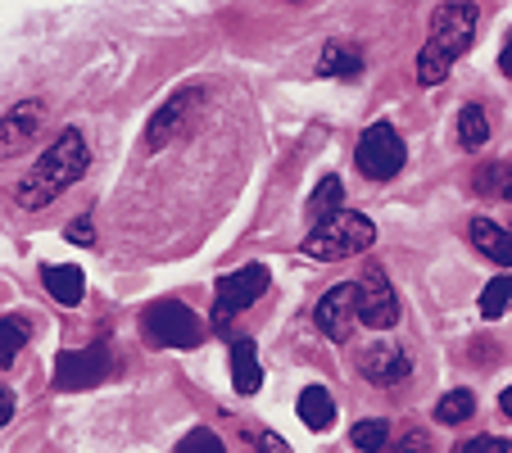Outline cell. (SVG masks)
<instances>
[{"instance_id":"6","label":"cell","mask_w":512,"mask_h":453,"mask_svg":"<svg viewBox=\"0 0 512 453\" xmlns=\"http://www.w3.org/2000/svg\"><path fill=\"white\" fill-rule=\"evenodd\" d=\"M408 150L404 141H399V132L390 123H372L368 132L358 136V150H354V164L363 177H372V182H390V177L404 168Z\"/></svg>"},{"instance_id":"2","label":"cell","mask_w":512,"mask_h":453,"mask_svg":"<svg viewBox=\"0 0 512 453\" xmlns=\"http://www.w3.org/2000/svg\"><path fill=\"white\" fill-rule=\"evenodd\" d=\"M476 19H481L476 5H435L431 10V37H426V46L417 50V82H422V87L445 82L449 68L472 50Z\"/></svg>"},{"instance_id":"16","label":"cell","mask_w":512,"mask_h":453,"mask_svg":"<svg viewBox=\"0 0 512 453\" xmlns=\"http://www.w3.org/2000/svg\"><path fill=\"white\" fill-rule=\"evenodd\" d=\"M295 408H300V417H304L309 431H327V426L336 422V399H331L322 386H304V395H300Z\"/></svg>"},{"instance_id":"7","label":"cell","mask_w":512,"mask_h":453,"mask_svg":"<svg viewBox=\"0 0 512 453\" xmlns=\"http://www.w3.org/2000/svg\"><path fill=\"white\" fill-rule=\"evenodd\" d=\"M358 322L372 331H390L399 322V295L377 263H372V268L363 272V281H358Z\"/></svg>"},{"instance_id":"19","label":"cell","mask_w":512,"mask_h":453,"mask_svg":"<svg viewBox=\"0 0 512 453\" xmlns=\"http://www.w3.org/2000/svg\"><path fill=\"white\" fill-rule=\"evenodd\" d=\"M458 141H463L467 150H481V145L490 141V118H485L481 105H463V114H458Z\"/></svg>"},{"instance_id":"8","label":"cell","mask_w":512,"mask_h":453,"mask_svg":"<svg viewBox=\"0 0 512 453\" xmlns=\"http://www.w3.org/2000/svg\"><path fill=\"white\" fill-rule=\"evenodd\" d=\"M109 376V349L91 345V349H68L55 358V386L59 390H87L100 386Z\"/></svg>"},{"instance_id":"10","label":"cell","mask_w":512,"mask_h":453,"mask_svg":"<svg viewBox=\"0 0 512 453\" xmlns=\"http://www.w3.org/2000/svg\"><path fill=\"white\" fill-rule=\"evenodd\" d=\"M195 100H200V91H191V87L177 91V96L150 118V127H145V150H159V145L173 141V136L182 132V123H186V114H191Z\"/></svg>"},{"instance_id":"5","label":"cell","mask_w":512,"mask_h":453,"mask_svg":"<svg viewBox=\"0 0 512 453\" xmlns=\"http://www.w3.org/2000/svg\"><path fill=\"white\" fill-rule=\"evenodd\" d=\"M145 327V340L150 345H168V349H195L204 340V327L200 318H195L186 304H177V299H159V304H150L141 318Z\"/></svg>"},{"instance_id":"12","label":"cell","mask_w":512,"mask_h":453,"mask_svg":"<svg viewBox=\"0 0 512 453\" xmlns=\"http://www.w3.org/2000/svg\"><path fill=\"white\" fill-rule=\"evenodd\" d=\"M41 281H46L50 299H59L64 309L82 304V295H87V277H82L78 263H46V268H41Z\"/></svg>"},{"instance_id":"21","label":"cell","mask_w":512,"mask_h":453,"mask_svg":"<svg viewBox=\"0 0 512 453\" xmlns=\"http://www.w3.org/2000/svg\"><path fill=\"white\" fill-rule=\"evenodd\" d=\"M349 440H354V449H363V453H381L390 444V422L386 417H363V422L349 431Z\"/></svg>"},{"instance_id":"24","label":"cell","mask_w":512,"mask_h":453,"mask_svg":"<svg viewBox=\"0 0 512 453\" xmlns=\"http://www.w3.org/2000/svg\"><path fill=\"white\" fill-rule=\"evenodd\" d=\"M508 186H512V177H508V168H503V164H490V168H481V173H476V191L508 195Z\"/></svg>"},{"instance_id":"31","label":"cell","mask_w":512,"mask_h":453,"mask_svg":"<svg viewBox=\"0 0 512 453\" xmlns=\"http://www.w3.org/2000/svg\"><path fill=\"white\" fill-rule=\"evenodd\" d=\"M499 68L512 78V32H508V41H503V50H499Z\"/></svg>"},{"instance_id":"32","label":"cell","mask_w":512,"mask_h":453,"mask_svg":"<svg viewBox=\"0 0 512 453\" xmlns=\"http://www.w3.org/2000/svg\"><path fill=\"white\" fill-rule=\"evenodd\" d=\"M499 408H503V413H508V417H512V386H508V390H503V399H499Z\"/></svg>"},{"instance_id":"15","label":"cell","mask_w":512,"mask_h":453,"mask_svg":"<svg viewBox=\"0 0 512 453\" xmlns=\"http://www.w3.org/2000/svg\"><path fill=\"white\" fill-rule=\"evenodd\" d=\"M37 123H41V105H37V100H23V105H14V114L5 118V155L23 150V145H28V136L37 132Z\"/></svg>"},{"instance_id":"27","label":"cell","mask_w":512,"mask_h":453,"mask_svg":"<svg viewBox=\"0 0 512 453\" xmlns=\"http://www.w3.org/2000/svg\"><path fill=\"white\" fill-rule=\"evenodd\" d=\"M390 453H431V440H426V431H404Z\"/></svg>"},{"instance_id":"28","label":"cell","mask_w":512,"mask_h":453,"mask_svg":"<svg viewBox=\"0 0 512 453\" xmlns=\"http://www.w3.org/2000/svg\"><path fill=\"white\" fill-rule=\"evenodd\" d=\"M458 453H508V444H503L499 435H481V440H467Z\"/></svg>"},{"instance_id":"29","label":"cell","mask_w":512,"mask_h":453,"mask_svg":"<svg viewBox=\"0 0 512 453\" xmlns=\"http://www.w3.org/2000/svg\"><path fill=\"white\" fill-rule=\"evenodd\" d=\"M68 241H73V245H91V241H96V227H91V222H68Z\"/></svg>"},{"instance_id":"30","label":"cell","mask_w":512,"mask_h":453,"mask_svg":"<svg viewBox=\"0 0 512 453\" xmlns=\"http://www.w3.org/2000/svg\"><path fill=\"white\" fill-rule=\"evenodd\" d=\"M10 417H14V395L10 390H0V426L10 422Z\"/></svg>"},{"instance_id":"14","label":"cell","mask_w":512,"mask_h":453,"mask_svg":"<svg viewBox=\"0 0 512 453\" xmlns=\"http://www.w3.org/2000/svg\"><path fill=\"white\" fill-rule=\"evenodd\" d=\"M232 381H236V395H254L263 381V367H259V345L254 340H232Z\"/></svg>"},{"instance_id":"9","label":"cell","mask_w":512,"mask_h":453,"mask_svg":"<svg viewBox=\"0 0 512 453\" xmlns=\"http://www.w3.org/2000/svg\"><path fill=\"white\" fill-rule=\"evenodd\" d=\"M313 322H318V331L327 340H345L358 322V281H340V286H331L327 295L318 299Z\"/></svg>"},{"instance_id":"20","label":"cell","mask_w":512,"mask_h":453,"mask_svg":"<svg viewBox=\"0 0 512 453\" xmlns=\"http://www.w3.org/2000/svg\"><path fill=\"white\" fill-rule=\"evenodd\" d=\"M472 413H476V395H472V390H449V395L435 404V422H440V426H458V422H467Z\"/></svg>"},{"instance_id":"3","label":"cell","mask_w":512,"mask_h":453,"mask_svg":"<svg viewBox=\"0 0 512 453\" xmlns=\"http://www.w3.org/2000/svg\"><path fill=\"white\" fill-rule=\"evenodd\" d=\"M377 241V227H372L368 213H336V218L318 222L309 236H304V254L318 263H331V259H345V254H358V250H372Z\"/></svg>"},{"instance_id":"11","label":"cell","mask_w":512,"mask_h":453,"mask_svg":"<svg viewBox=\"0 0 512 453\" xmlns=\"http://www.w3.org/2000/svg\"><path fill=\"white\" fill-rule=\"evenodd\" d=\"M408 372H413V358H408L399 345H377L363 354V376L377 381V386H395V381H404Z\"/></svg>"},{"instance_id":"4","label":"cell","mask_w":512,"mask_h":453,"mask_svg":"<svg viewBox=\"0 0 512 453\" xmlns=\"http://www.w3.org/2000/svg\"><path fill=\"white\" fill-rule=\"evenodd\" d=\"M268 268L263 263H245V268L227 272V277H218V286H213V327L227 331V318H236V313H245L250 304H259L263 295H268Z\"/></svg>"},{"instance_id":"25","label":"cell","mask_w":512,"mask_h":453,"mask_svg":"<svg viewBox=\"0 0 512 453\" xmlns=\"http://www.w3.org/2000/svg\"><path fill=\"white\" fill-rule=\"evenodd\" d=\"M245 440L254 444V453H290V444L277 431H263V426H245Z\"/></svg>"},{"instance_id":"26","label":"cell","mask_w":512,"mask_h":453,"mask_svg":"<svg viewBox=\"0 0 512 453\" xmlns=\"http://www.w3.org/2000/svg\"><path fill=\"white\" fill-rule=\"evenodd\" d=\"M173 453H227V449H223V440H218L213 431H191Z\"/></svg>"},{"instance_id":"22","label":"cell","mask_w":512,"mask_h":453,"mask_svg":"<svg viewBox=\"0 0 512 453\" xmlns=\"http://www.w3.org/2000/svg\"><path fill=\"white\" fill-rule=\"evenodd\" d=\"M508 304H512V272H503V277H494L490 286H485V295H481V313H485V322L503 318V313H508Z\"/></svg>"},{"instance_id":"18","label":"cell","mask_w":512,"mask_h":453,"mask_svg":"<svg viewBox=\"0 0 512 453\" xmlns=\"http://www.w3.org/2000/svg\"><path fill=\"white\" fill-rule=\"evenodd\" d=\"M318 73H322V78H345V82H354V78H363V59H358L354 50H345V46H327V50H322Z\"/></svg>"},{"instance_id":"23","label":"cell","mask_w":512,"mask_h":453,"mask_svg":"<svg viewBox=\"0 0 512 453\" xmlns=\"http://www.w3.org/2000/svg\"><path fill=\"white\" fill-rule=\"evenodd\" d=\"M23 340H28V331H23L19 318H0V367H10L19 358Z\"/></svg>"},{"instance_id":"13","label":"cell","mask_w":512,"mask_h":453,"mask_svg":"<svg viewBox=\"0 0 512 453\" xmlns=\"http://www.w3.org/2000/svg\"><path fill=\"white\" fill-rule=\"evenodd\" d=\"M467 236H472V245L485 254V259H494V263H503V268H512V232H503L499 222L476 218L472 227H467Z\"/></svg>"},{"instance_id":"17","label":"cell","mask_w":512,"mask_h":453,"mask_svg":"<svg viewBox=\"0 0 512 453\" xmlns=\"http://www.w3.org/2000/svg\"><path fill=\"white\" fill-rule=\"evenodd\" d=\"M336 213H345V186H340V177H322V186L309 195V218L327 222Z\"/></svg>"},{"instance_id":"33","label":"cell","mask_w":512,"mask_h":453,"mask_svg":"<svg viewBox=\"0 0 512 453\" xmlns=\"http://www.w3.org/2000/svg\"><path fill=\"white\" fill-rule=\"evenodd\" d=\"M508 200H512V186H508Z\"/></svg>"},{"instance_id":"1","label":"cell","mask_w":512,"mask_h":453,"mask_svg":"<svg viewBox=\"0 0 512 453\" xmlns=\"http://www.w3.org/2000/svg\"><path fill=\"white\" fill-rule=\"evenodd\" d=\"M87 168H91L87 136H82L78 127H64V132L50 141L46 155L32 164V173L19 177V186H14V204H19V209H46V204L59 200L78 177H87Z\"/></svg>"}]
</instances>
